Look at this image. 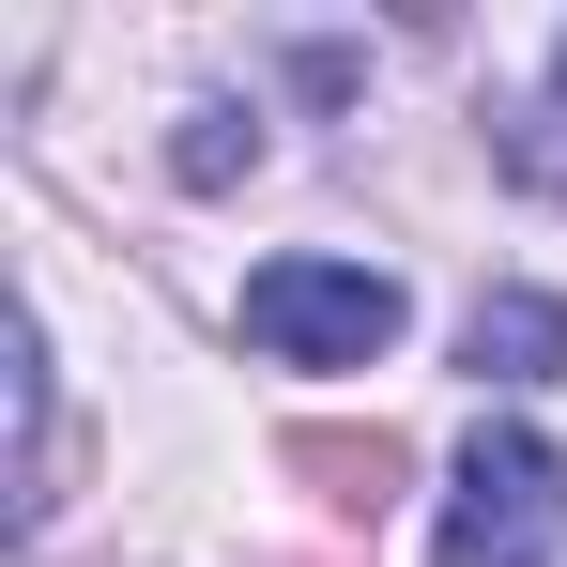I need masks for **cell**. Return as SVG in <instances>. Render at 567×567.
Wrapping results in <instances>:
<instances>
[{"label": "cell", "instance_id": "obj_1", "mask_svg": "<svg viewBox=\"0 0 567 567\" xmlns=\"http://www.w3.org/2000/svg\"><path fill=\"white\" fill-rule=\"evenodd\" d=\"M567 553V461L537 430H475L445 475V567H553Z\"/></svg>", "mask_w": 567, "mask_h": 567}, {"label": "cell", "instance_id": "obj_2", "mask_svg": "<svg viewBox=\"0 0 567 567\" xmlns=\"http://www.w3.org/2000/svg\"><path fill=\"white\" fill-rule=\"evenodd\" d=\"M246 338L277 369H369L399 338V277H369V261H261L246 277Z\"/></svg>", "mask_w": 567, "mask_h": 567}, {"label": "cell", "instance_id": "obj_3", "mask_svg": "<svg viewBox=\"0 0 567 567\" xmlns=\"http://www.w3.org/2000/svg\"><path fill=\"white\" fill-rule=\"evenodd\" d=\"M461 369H475V383H553V369H567V291H475Z\"/></svg>", "mask_w": 567, "mask_h": 567}, {"label": "cell", "instance_id": "obj_4", "mask_svg": "<svg viewBox=\"0 0 567 567\" xmlns=\"http://www.w3.org/2000/svg\"><path fill=\"white\" fill-rule=\"evenodd\" d=\"M230 169H261V123L246 107H199L185 123V185H230Z\"/></svg>", "mask_w": 567, "mask_h": 567}, {"label": "cell", "instance_id": "obj_5", "mask_svg": "<svg viewBox=\"0 0 567 567\" xmlns=\"http://www.w3.org/2000/svg\"><path fill=\"white\" fill-rule=\"evenodd\" d=\"M553 93H567V47H553Z\"/></svg>", "mask_w": 567, "mask_h": 567}]
</instances>
